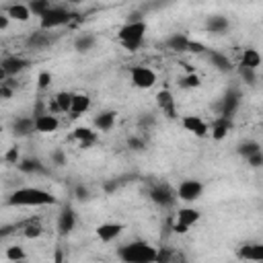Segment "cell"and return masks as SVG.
<instances>
[{
    "label": "cell",
    "instance_id": "603a6c76",
    "mask_svg": "<svg viewBox=\"0 0 263 263\" xmlns=\"http://www.w3.org/2000/svg\"><path fill=\"white\" fill-rule=\"evenodd\" d=\"M201 218V214H199V210H195V208H181L179 212H177V222H181V224H185V226H193L197 220Z\"/></svg>",
    "mask_w": 263,
    "mask_h": 263
},
{
    "label": "cell",
    "instance_id": "4fadbf2b",
    "mask_svg": "<svg viewBox=\"0 0 263 263\" xmlns=\"http://www.w3.org/2000/svg\"><path fill=\"white\" fill-rule=\"evenodd\" d=\"M29 60H25V58H21V55H8V58H4L2 62H0V66L4 68V72L12 78V76H16V74H21L23 70H27L29 68Z\"/></svg>",
    "mask_w": 263,
    "mask_h": 263
},
{
    "label": "cell",
    "instance_id": "d590c367",
    "mask_svg": "<svg viewBox=\"0 0 263 263\" xmlns=\"http://www.w3.org/2000/svg\"><path fill=\"white\" fill-rule=\"evenodd\" d=\"M49 84H51V74L47 70L39 72V76H37V88L39 90H45V88H49Z\"/></svg>",
    "mask_w": 263,
    "mask_h": 263
},
{
    "label": "cell",
    "instance_id": "f35d334b",
    "mask_svg": "<svg viewBox=\"0 0 263 263\" xmlns=\"http://www.w3.org/2000/svg\"><path fill=\"white\" fill-rule=\"evenodd\" d=\"M245 160H247V164H249V166H253V168H259V166L263 164V152L259 150V152H255V154L247 156Z\"/></svg>",
    "mask_w": 263,
    "mask_h": 263
},
{
    "label": "cell",
    "instance_id": "e0dca14e",
    "mask_svg": "<svg viewBox=\"0 0 263 263\" xmlns=\"http://www.w3.org/2000/svg\"><path fill=\"white\" fill-rule=\"evenodd\" d=\"M230 129H232V119H230V117H222V115H218V117L214 119V123H212L210 134H212V138H214L216 142H220V140H224V138L228 136Z\"/></svg>",
    "mask_w": 263,
    "mask_h": 263
},
{
    "label": "cell",
    "instance_id": "74e56055",
    "mask_svg": "<svg viewBox=\"0 0 263 263\" xmlns=\"http://www.w3.org/2000/svg\"><path fill=\"white\" fill-rule=\"evenodd\" d=\"M4 160H6L8 164H16V162L21 160V152H18V148H16V146L8 148L6 154H4Z\"/></svg>",
    "mask_w": 263,
    "mask_h": 263
},
{
    "label": "cell",
    "instance_id": "d6a6232c",
    "mask_svg": "<svg viewBox=\"0 0 263 263\" xmlns=\"http://www.w3.org/2000/svg\"><path fill=\"white\" fill-rule=\"evenodd\" d=\"M49 41H51V37H49L47 33H33V35L27 39V43H29V45H33V47L49 45Z\"/></svg>",
    "mask_w": 263,
    "mask_h": 263
},
{
    "label": "cell",
    "instance_id": "9a60e30c",
    "mask_svg": "<svg viewBox=\"0 0 263 263\" xmlns=\"http://www.w3.org/2000/svg\"><path fill=\"white\" fill-rule=\"evenodd\" d=\"M16 168H18L21 173H25V175H43V173H47L45 164H43L39 158H35V156L21 158V160L16 162Z\"/></svg>",
    "mask_w": 263,
    "mask_h": 263
},
{
    "label": "cell",
    "instance_id": "9c48e42d",
    "mask_svg": "<svg viewBox=\"0 0 263 263\" xmlns=\"http://www.w3.org/2000/svg\"><path fill=\"white\" fill-rule=\"evenodd\" d=\"M181 125H183L185 132H189V134H193V136H197V138H205V136L210 134L208 123H205L199 115H185V117L181 119Z\"/></svg>",
    "mask_w": 263,
    "mask_h": 263
},
{
    "label": "cell",
    "instance_id": "7bdbcfd3",
    "mask_svg": "<svg viewBox=\"0 0 263 263\" xmlns=\"http://www.w3.org/2000/svg\"><path fill=\"white\" fill-rule=\"evenodd\" d=\"M187 51L203 53V51H205V47H203V43H197V41H191V39H189V47H187Z\"/></svg>",
    "mask_w": 263,
    "mask_h": 263
},
{
    "label": "cell",
    "instance_id": "7dc6e473",
    "mask_svg": "<svg viewBox=\"0 0 263 263\" xmlns=\"http://www.w3.org/2000/svg\"><path fill=\"white\" fill-rule=\"evenodd\" d=\"M8 78H10V76H8V74H6V72H4V68H2V66H0V84H2V82H6V80H8Z\"/></svg>",
    "mask_w": 263,
    "mask_h": 263
},
{
    "label": "cell",
    "instance_id": "8992f818",
    "mask_svg": "<svg viewBox=\"0 0 263 263\" xmlns=\"http://www.w3.org/2000/svg\"><path fill=\"white\" fill-rule=\"evenodd\" d=\"M201 193H203V183L197 179H185L177 187V199L187 201V203L197 201L201 197Z\"/></svg>",
    "mask_w": 263,
    "mask_h": 263
},
{
    "label": "cell",
    "instance_id": "6da1fadb",
    "mask_svg": "<svg viewBox=\"0 0 263 263\" xmlns=\"http://www.w3.org/2000/svg\"><path fill=\"white\" fill-rule=\"evenodd\" d=\"M6 203L12 208H43L58 203V197L41 187H18L8 195Z\"/></svg>",
    "mask_w": 263,
    "mask_h": 263
},
{
    "label": "cell",
    "instance_id": "f907efd6",
    "mask_svg": "<svg viewBox=\"0 0 263 263\" xmlns=\"http://www.w3.org/2000/svg\"><path fill=\"white\" fill-rule=\"evenodd\" d=\"M0 134H2V125H0Z\"/></svg>",
    "mask_w": 263,
    "mask_h": 263
},
{
    "label": "cell",
    "instance_id": "30bf717a",
    "mask_svg": "<svg viewBox=\"0 0 263 263\" xmlns=\"http://www.w3.org/2000/svg\"><path fill=\"white\" fill-rule=\"evenodd\" d=\"M238 105H240V92H238L236 88H230V90L222 97V101H220V115L232 119V115L236 113Z\"/></svg>",
    "mask_w": 263,
    "mask_h": 263
},
{
    "label": "cell",
    "instance_id": "4dcf8cb0",
    "mask_svg": "<svg viewBox=\"0 0 263 263\" xmlns=\"http://www.w3.org/2000/svg\"><path fill=\"white\" fill-rule=\"evenodd\" d=\"M199 84H201V78L195 72H189V74L181 76V80H179V86L181 88H197Z\"/></svg>",
    "mask_w": 263,
    "mask_h": 263
},
{
    "label": "cell",
    "instance_id": "d4e9b609",
    "mask_svg": "<svg viewBox=\"0 0 263 263\" xmlns=\"http://www.w3.org/2000/svg\"><path fill=\"white\" fill-rule=\"evenodd\" d=\"M166 47L173 49V51H187L189 47V37L185 33H173L168 39H166Z\"/></svg>",
    "mask_w": 263,
    "mask_h": 263
},
{
    "label": "cell",
    "instance_id": "8d00e7d4",
    "mask_svg": "<svg viewBox=\"0 0 263 263\" xmlns=\"http://www.w3.org/2000/svg\"><path fill=\"white\" fill-rule=\"evenodd\" d=\"M74 197H76L78 201H88V199H90L88 187H86V185H76V187H74Z\"/></svg>",
    "mask_w": 263,
    "mask_h": 263
},
{
    "label": "cell",
    "instance_id": "f6af8a7d",
    "mask_svg": "<svg viewBox=\"0 0 263 263\" xmlns=\"http://www.w3.org/2000/svg\"><path fill=\"white\" fill-rule=\"evenodd\" d=\"M8 23H10V18H8V16H6V14L0 10V31H4V29L8 27Z\"/></svg>",
    "mask_w": 263,
    "mask_h": 263
},
{
    "label": "cell",
    "instance_id": "ee69618b",
    "mask_svg": "<svg viewBox=\"0 0 263 263\" xmlns=\"http://www.w3.org/2000/svg\"><path fill=\"white\" fill-rule=\"evenodd\" d=\"M173 230H175L177 234H187V232H189V226H185V224H181V222H175V224H173Z\"/></svg>",
    "mask_w": 263,
    "mask_h": 263
},
{
    "label": "cell",
    "instance_id": "4316f807",
    "mask_svg": "<svg viewBox=\"0 0 263 263\" xmlns=\"http://www.w3.org/2000/svg\"><path fill=\"white\" fill-rule=\"evenodd\" d=\"M208 58H210V62L214 64V68H218L220 72H230L234 66H232V62L224 55V53H220V51H210L208 53Z\"/></svg>",
    "mask_w": 263,
    "mask_h": 263
},
{
    "label": "cell",
    "instance_id": "ba28073f",
    "mask_svg": "<svg viewBox=\"0 0 263 263\" xmlns=\"http://www.w3.org/2000/svg\"><path fill=\"white\" fill-rule=\"evenodd\" d=\"M33 125H35V132L39 134H53L60 127V119L53 113L45 111V113L33 115Z\"/></svg>",
    "mask_w": 263,
    "mask_h": 263
},
{
    "label": "cell",
    "instance_id": "c3c4849f",
    "mask_svg": "<svg viewBox=\"0 0 263 263\" xmlns=\"http://www.w3.org/2000/svg\"><path fill=\"white\" fill-rule=\"evenodd\" d=\"M66 2H70V4H82L84 0H66Z\"/></svg>",
    "mask_w": 263,
    "mask_h": 263
},
{
    "label": "cell",
    "instance_id": "8fae6325",
    "mask_svg": "<svg viewBox=\"0 0 263 263\" xmlns=\"http://www.w3.org/2000/svg\"><path fill=\"white\" fill-rule=\"evenodd\" d=\"M156 105L158 109L168 117V119H175L177 117V107H175V97L168 88H162L156 92Z\"/></svg>",
    "mask_w": 263,
    "mask_h": 263
},
{
    "label": "cell",
    "instance_id": "681fc988",
    "mask_svg": "<svg viewBox=\"0 0 263 263\" xmlns=\"http://www.w3.org/2000/svg\"><path fill=\"white\" fill-rule=\"evenodd\" d=\"M0 99H2V84H0Z\"/></svg>",
    "mask_w": 263,
    "mask_h": 263
},
{
    "label": "cell",
    "instance_id": "83f0119b",
    "mask_svg": "<svg viewBox=\"0 0 263 263\" xmlns=\"http://www.w3.org/2000/svg\"><path fill=\"white\" fill-rule=\"evenodd\" d=\"M70 103H72V92H58L53 97V111H62V113H68L70 111Z\"/></svg>",
    "mask_w": 263,
    "mask_h": 263
},
{
    "label": "cell",
    "instance_id": "277c9868",
    "mask_svg": "<svg viewBox=\"0 0 263 263\" xmlns=\"http://www.w3.org/2000/svg\"><path fill=\"white\" fill-rule=\"evenodd\" d=\"M72 14L68 8L64 6H49L41 16H39V29L41 31H51L55 27H64L72 21Z\"/></svg>",
    "mask_w": 263,
    "mask_h": 263
},
{
    "label": "cell",
    "instance_id": "5bb4252c",
    "mask_svg": "<svg viewBox=\"0 0 263 263\" xmlns=\"http://www.w3.org/2000/svg\"><path fill=\"white\" fill-rule=\"evenodd\" d=\"M90 109V97L88 95H84V92H72V103H70V117L72 119H76V117H80V115H84L86 111Z\"/></svg>",
    "mask_w": 263,
    "mask_h": 263
},
{
    "label": "cell",
    "instance_id": "836d02e7",
    "mask_svg": "<svg viewBox=\"0 0 263 263\" xmlns=\"http://www.w3.org/2000/svg\"><path fill=\"white\" fill-rule=\"evenodd\" d=\"M238 74H240V78L247 82V84H255L257 82V70H253V68H247V66H240L238 64Z\"/></svg>",
    "mask_w": 263,
    "mask_h": 263
},
{
    "label": "cell",
    "instance_id": "1f68e13d",
    "mask_svg": "<svg viewBox=\"0 0 263 263\" xmlns=\"http://www.w3.org/2000/svg\"><path fill=\"white\" fill-rule=\"evenodd\" d=\"M29 10H31V14H35V16H41L51 4H49V0H29Z\"/></svg>",
    "mask_w": 263,
    "mask_h": 263
},
{
    "label": "cell",
    "instance_id": "7402d4cb",
    "mask_svg": "<svg viewBox=\"0 0 263 263\" xmlns=\"http://www.w3.org/2000/svg\"><path fill=\"white\" fill-rule=\"evenodd\" d=\"M240 66H247V68L257 70V68L261 66V53H259L255 47H247V49H242V55H240Z\"/></svg>",
    "mask_w": 263,
    "mask_h": 263
},
{
    "label": "cell",
    "instance_id": "b9f144b4",
    "mask_svg": "<svg viewBox=\"0 0 263 263\" xmlns=\"http://www.w3.org/2000/svg\"><path fill=\"white\" fill-rule=\"evenodd\" d=\"M127 146L132 148V150H144V146H146V142H144V138H129L127 140Z\"/></svg>",
    "mask_w": 263,
    "mask_h": 263
},
{
    "label": "cell",
    "instance_id": "ffe728a7",
    "mask_svg": "<svg viewBox=\"0 0 263 263\" xmlns=\"http://www.w3.org/2000/svg\"><path fill=\"white\" fill-rule=\"evenodd\" d=\"M115 119H117V113L115 111H103L95 117V127L99 132H109L113 125H115Z\"/></svg>",
    "mask_w": 263,
    "mask_h": 263
},
{
    "label": "cell",
    "instance_id": "7a4b0ae2",
    "mask_svg": "<svg viewBox=\"0 0 263 263\" xmlns=\"http://www.w3.org/2000/svg\"><path fill=\"white\" fill-rule=\"evenodd\" d=\"M158 249L146 240H132L117 249V257L125 263H156Z\"/></svg>",
    "mask_w": 263,
    "mask_h": 263
},
{
    "label": "cell",
    "instance_id": "7c38bea8",
    "mask_svg": "<svg viewBox=\"0 0 263 263\" xmlns=\"http://www.w3.org/2000/svg\"><path fill=\"white\" fill-rule=\"evenodd\" d=\"M123 232V224L119 222H103L97 226V236L101 242H111Z\"/></svg>",
    "mask_w": 263,
    "mask_h": 263
},
{
    "label": "cell",
    "instance_id": "5b68a950",
    "mask_svg": "<svg viewBox=\"0 0 263 263\" xmlns=\"http://www.w3.org/2000/svg\"><path fill=\"white\" fill-rule=\"evenodd\" d=\"M148 195L160 208H171L177 201V191H173V187L168 183H156V185H152L150 191H148Z\"/></svg>",
    "mask_w": 263,
    "mask_h": 263
},
{
    "label": "cell",
    "instance_id": "d6986e66",
    "mask_svg": "<svg viewBox=\"0 0 263 263\" xmlns=\"http://www.w3.org/2000/svg\"><path fill=\"white\" fill-rule=\"evenodd\" d=\"M238 257L240 259H247V261H263V245L261 242L242 245L238 249Z\"/></svg>",
    "mask_w": 263,
    "mask_h": 263
},
{
    "label": "cell",
    "instance_id": "f1b7e54d",
    "mask_svg": "<svg viewBox=\"0 0 263 263\" xmlns=\"http://www.w3.org/2000/svg\"><path fill=\"white\" fill-rule=\"evenodd\" d=\"M261 150V144L257 142V140H247V142H240L238 146H236V152L242 156V158H247V156H251V154H255V152H259Z\"/></svg>",
    "mask_w": 263,
    "mask_h": 263
},
{
    "label": "cell",
    "instance_id": "2e32d148",
    "mask_svg": "<svg viewBox=\"0 0 263 263\" xmlns=\"http://www.w3.org/2000/svg\"><path fill=\"white\" fill-rule=\"evenodd\" d=\"M74 226H76V214H74L72 208L66 205L58 216V232L60 234H70L74 230Z\"/></svg>",
    "mask_w": 263,
    "mask_h": 263
},
{
    "label": "cell",
    "instance_id": "ab89813d",
    "mask_svg": "<svg viewBox=\"0 0 263 263\" xmlns=\"http://www.w3.org/2000/svg\"><path fill=\"white\" fill-rule=\"evenodd\" d=\"M43 234V228L39 226V224H29L27 228H25V236L27 238H37V236H41Z\"/></svg>",
    "mask_w": 263,
    "mask_h": 263
},
{
    "label": "cell",
    "instance_id": "cb8c5ba5",
    "mask_svg": "<svg viewBox=\"0 0 263 263\" xmlns=\"http://www.w3.org/2000/svg\"><path fill=\"white\" fill-rule=\"evenodd\" d=\"M205 29H208L210 33H224V31L228 29V18L222 16V14H212V16H208V21H205Z\"/></svg>",
    "mask_w": 263,
    "mask_h": 263
},
{
    "label": "cell",
    "instance_id": "44dd1931",
    "mask_svg": "<svg viewBox=\"0 0 263 263\" xmlns=\"http://www.w3.org/2000/svg\"><path fill=\"white\" fill-rule=\"evenodd\" d=\"M33 129H35V125H33V117H18V119L12 121V134L18 136V138L29 136Z\"/></svg>",
    "mask_w": 263,
    "mask_h": 263
},
{
    "label": "cell",
    "instance_id": "f546056e",
    "mask_svg": "<svg viewBox=\"0 0 263 263\" xmlns=\"http://www.w3.org/2000/svg\"><path fill=\"white\" fill-rule=\"evenodd\" d=\"M92 45H95V35H86V33H82V35L74 41V49H76V51H80V53L90 51V49H92Z\"/></svg>",
    "mask_w": 263,
    "mask_h": 263
},
{
    "label": "cell",
    "instance_id": "60d3db41",
    "mask_svg": "<svg viewBox=\"0 0 263 263\" xmlns=\"http://www.w3.org/2000/svg\"><path fill=\"white\" fill-rule=\"evenodd\" d=\"M51 162H53L55 166H64V164H66V154H64V150H53V152H51Z\"/></svg>",
    "mask_w": 263,
    "mask_h": 263
},
{
    "label": "cell",
    "instance_id": "e575fe53",
    "mask_svg": "<svg viewBox=\"0 0 263 263\" xmlns=\"http://www.w3.org/2000/svg\"><path fill=\"white\" fill-rule=\"evenodd\" d=\"M4 255H6V259H10V261H23V259H27V253H25L23 247H8Z\"/></svg>",
    "mask_w": 263,
    "mask_h": 263
},
{
    "label": "cell",
    "instance_id": "3957f363",
    "mask_svg": "<svg viewBox=\"0 0 263 263\" xmlns=\"http://www.w3.org/2000/svg\"><path fill=\"white\" fill-rule=\"evenodd\" d=\"M146 31H148V25H146L144 18H140V21H127V23L119 29L117 39H119V43H121L125 49L136 51V49L144 43Z\"/></svg>",
    "mask_w": 263,
    "mask_h": 263
},
{
    "label": "cell",
    "instance_id": "52a82bcc",
    "mask_svg": "<svg viewBox=\"0 0 263 263\" xmlns=\"http://www.w3.org/2000/svg\"><path fill=\"white\" fill-rule=\"evenodd\" d=\"M129 78H132V84L138 86V88H152L156 84V72L148 66H134L129 70Z\"/></svg>",
    "mask_w": 263,
    "mask_h": 263
},
{
    "label": "cell",
    "instance_id": "bcb514c9",
    "mask_svg": "<svg viewBox=\"0 0 263 263\" xmlns=\"http://www.w3.org/2000/svg\"><path fill=\"white\" fill-rule=\"evenodd\" d=\"M113 189H117V181H109V183H105V191H113Z\"/></svg>",
    "mask_w": 263,
    "mask_h": 263
},
{
    "label": "cell",
    "instance_id": "ac0fdd59",
    "mask_svg": "<svg viewBox=\"0 0 263 263\" xmlns=\"http://www.w3.org/2000/svg\"><path fill=\"white\" fill-rule=\"evenodd\" d=\"M4 14H6L10 21H16V23H27V21L33 16L27 4H10V6L4 10Z\"/></svg>",
    "mask_w": 263,
    "mask_h": 263
},
{
    "label": "cell",
    "instance_id": "484cf974",
    "mask_svg": "<svg viewBox=\"0 0 263 263\" xmlns=\"http://www.w3.org/2000/svg\"><path fill=\"white\" fill-rule=\"evenodd\" d=\"M74 138L80 142V148H88L90 144L97 142V132H92L90 127H76Z\"/></svg>",
    "mask_w": 263,
    "mask_h": 263
}]
</instances>
